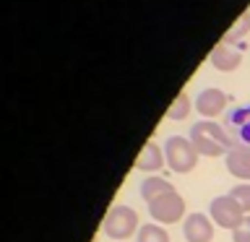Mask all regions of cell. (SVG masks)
I'll return each mask as SVG.
<instances>
[{"instance_id":"6da1fadb","label":"cell","mask_w":250,"mask_h":242,"mask_svg":"<svg viewBox=\"0 0 250 242\" xmlns=\"http://www.w3.org/2000/svg\"><path fill=\"white\" fill-rule=\"evenodd\" d=\"M198 151H195L193 141L185 136H169L167 143H164V159H167V167L177 175H188V172L195 169L198 164Z\"/></svg>"},{"instance_id":"7a4b0ae2","label":"cell","mask_w":250,"mask_h":242,"mask_svg":"<svg viewBox=\"0 0 250 242\" xmlns=\"http://www.w3.org/2000/svg\"><path fill=\"white\" fill-rule=\"evenodd\" d=\"M102 229L109 240H128L133 234H138V214L130 206H112L104 216Z\"/></svg>"},{"instance_id":"3957f363","label":"cell","mask_w":250,"mask_h":242,"mask_svg":"<svg viewBox=\"0 0 250 242\" xmlns=\"http://www.w3.org/2000/svg\"><path fill=\"white\" fill-rule=\"evenodd\" d=\"M148 214H151L154 222L167 224V226L177 224V222H185V201L177 190L164 193V195H159V198H154L148 203Z\"/></svg>"},{"instance_id":"277c9868","label":"cell","mask_w":250,"mask_h":242,"mask_svg":"<svg viewBox=\"0 0 250 242\" xmlns=\"http://www.w3.org/2000/svg\"><path fill=\"white\" fill-rule=\"evenodd\" d=\"M208 214L214 219V224H219L222 229H229V232L240 229L242 222H245V216H248L232 195H219V198H214L208 206Z\"/></svg>"},{"instance_id":"5b68a950","label":"cell","mask_w":250,"mask_h":242,"mask_svg":"<svg viewBox=\"0 0 250 242\" xmlns=\"http://www.w3.org/2000/svg\"><path fill=\"white\" fill-rule=\"evenodd\" d=\"M183 237L188 242H211L214 240V219H208L201 211L188 214L183 222Z\"/></svg>"},{"instance_id":"8992f818","label":"cell","mask_w":250,"mask_h":242,"mask_svg":"<svg viewBox=\"0 0 250 242\" xmlns=\"http://www.w3.org/2000/svg\"><path fill=\"white\" fill-rule=\"evenodd\" d=\"M232 97H227V94L222 89H203L198 94V99H195V109H198L201 117H206V120H211V117H219L227 109V104H229Z\"/></svg>"},{"instance_id":"52a82bcc","label":"cell","mask_w":250,"mask_h":242,"mask_svg":"<svg viewBox=\"0 0 250 242\" xmlns=\"http://www.w3.org/2000/svg\"><path fill=\"white\" fill-rule=\"evenodd\" d=\"M211 65L222 73H229V70L240 68L242 62V44H227V42H219L214 50H211Z\"/></svg>"},{"instance_id":"ba28073f","label":"cell","mask_w":250,"mask_h":242,"mask_svg":"<svg viewBox=\"0 0 250 242\" xmlns=\"http://www.w3.org/2000/svg\"><path fill=\"white\" fill-rule=\"evenodd\" d=\"M193 141V146H195V151H198L201 156H227L229 154V148L222 146L216 138H211L206 130H203V125L201 120L198 122H193V128H190V136H188Z\"/></svg>"},{"instance_id":"9c48e42d","label":"cell","mask_w":250,"mask_h":242,"mask_svg":"<svg viewBox=\"0 0 250 242\" xmlns=\"http://www.w3.org/2000/svg\"><path fill=\"white\" fill-rule=\"evenodd\" d=\"M164 148L159 143H154V141H148V143H144V148H141L138 159H136V167L138 172H159L164 167Z\"/></svg>"},{"instance_id":"30bf717a","label":"cell","mask_w":250,"mask_h":242,"mask_svg":"<svg viewBox=\"0 0 250 242\" xmlns=\"http://www.w3.org/2000/svg\"><path fill=\"white\" fill-rule=\"evenodd\" d=\"M227 169L229 175H234L237 180H250V146L240 143L227 154Z\"/></svg>"},{"instance_id":"8fae6325","label":"cell","mask_w":250,"mask_h":242,"mask_svg":"<svg viewBox=\"0 0 250 242\" xmlns=\"http://www.w3.org/2000/svg\"><path fill=\"white\" fill-rule=\"evenodd\" d=\"M138 190H141V195H144V201L151 203L154 198H159V195L172 193L175 187H172L169 180H164V177H159V175H151V177L141 180V187H138Z\"/></svg>"},{"instance_id":"7c38bea8","label":"cell","mask_w":250,"mask_h":242,"mask_svg":"<svg viewBox=\"0 0 250 242\" xmlns=\"http://www.w3.org/2000/svg\"><path fill=\"white\" fill-rule=\"evenodd\" d=\"M136 242H172V240H169V234L162 224H144L138 229Z\"/></svg>"},{"instance_id":"4fadbf2b","label":"cell","mask_w":250,"mask_h":242,"mask_svg":"<svg viewBox=\"0 0 250 242\" xmlns=\"http://www.w3.org/2000/svg\"><path fill=\"white\" fill-rule=\"evenodd\" d=\"M245 34H250V11H245L237 21H234V26L224 34L222 42H227V44H237Z\"/></svg>"},{"instance_id":"5bb4252c","label":"cell","mask_w":250,"mask_h":242,"mask_svg":"<svg viewBox=\"0 0 250 242\" xmlns=\"http://www.w3.org/2000/svg\"><path fill=\"white\" fill-rule=\"evenodd\" d=\"M190 99H188V94L185 91H180L177 97H175V101L169 104V109H167V117L169 120H185L188 115H190Z\"/></svg>"},{"instance_id":"9a60e30c","label":"cell","mask_w":250,"mask_h":242,"mask_svg":"<svg viewBox=\"0 0 250 242\" xmlns=\"http://www.w3.org/2000/svg\"><path fill=\"white\" fill-rule=\"evenodd\" d=\"M250 122V107H234L229 115H227V122H224V128L227 130H237L240 133V128L242 125H248Z\"/></svg>"},{"instance_id":"2e32d148","label":"cell","mask_w":250,"mask_h":242,"mask_svg":"<svg viewBox=\"0 0 250 242\" xmlns=\"http://www.w3.org/2000/svg\"><path fill=\"white\" fill-rule=\"evenodd\" d=\"M229 195L234 201L240 203V208L245 211V214H250V182H240V185H234Z\"/></svg>"},{"instance_id":"e0dca14e","label":"cell","mask_w":250,"mask_h":242,"mask_svg":"<svg viewBox=\"0 0 250 242\" xmlns=\"http://www.w3.org/2000/svg\"><path fill=\"white\" fill-rule=\"evenodd\" d=\"M232 242H250V229H245V226L234 229L232 232Z\"/></svg>"},{"instance_id":"ac0fdd59","label":"cell","mask_w":250,"mask_h":242,"mask_svg":"<svg viewBox=\"0 0 250 242\" xmlns=\"http://www.w3.org/2000/svg\"><path fill=\"white\" fill-rule=\"evenodd\" d=\"M237 138H240V143H245V146H250V122H248V125H242V128H240V133H237Z\"/></svg>"},{"instance_id":"d6986e66","label":"cell","mask_w":250,"mask_h":242,"mask_svg":"<svg viewBox=\"0 0 250 242\" xmlns=\"http://www.w3.org/2000/svg\"><path fill=\"white\" fill-rule=\"evenodd\" d=\"M248 107H250V104H248Z\"/></svg>"}]
</instances>
